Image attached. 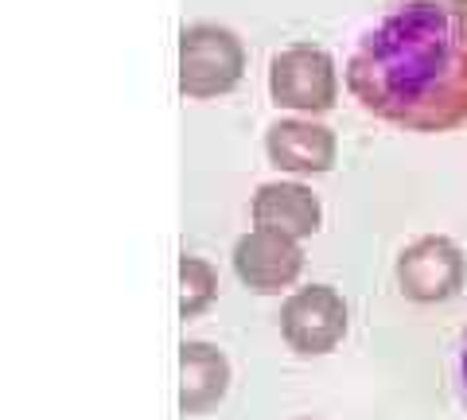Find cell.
Segmentation results:
<instances>
[{"instance_id":"cell-10","label":"cell","mask_w":467,"mask_h":420,"mask_svg":"<svg viewBox=\"0 0 467 420\" xmlns=\"http://www.w3.org/2000/svg\"><path fill=\"white\" fill-rule=\"evenodd\" d=\"M218 296V272L211 261L183 253L180 257V315L183 320H195L214 303Z\"/></svg>"},{"instance_id":"cell-4","label":"cell","mask_w":467,"mask_h":420,"mask_svg":"<svg viewBox=\"0 0 467 420\" xmlns=\"http://www.w3.org/2000/svg\"><path fill=\"white\" fill-rule=\"evenodd\" d=\"M350 327V312L339 288L331 284H308L296 288L281 303V335L288 343V351H296L304 358L331 354L343 343Z\"/></svg>"},{"instance_id":"cell-5","label":"cell","mask_w":467,"mask_h":420,"mask_svg":"<svg viewBox=\"0 0 467 420\" xmlns=\"http://www.w3.org/2000/svg\"><path fill=\"white\" fill-rule=\"evenodd\" d=\"M463 281H467V257L444 234H425L409 241L398 257V288L413 303H444L460 296Z\"/></svg>"},{"instance_id":"cell-1","label":"cell","mask_w":467,"mask_h":420,"mask_svg":"<svg viewBox=\"0 0 467 420\" xmlns=\"http://www.w3.org/2000/svg\"><path fill=\"white\" fill-rule=\"evenodd\" d=\"M347 90L378 121L405 133L467 125V12L441 0H405L358 36Z\"/></svg>"},{"instance_id":"cell-7","label":"cell","mask_w":467,"mask_h":420,"mask_svg":"<svg viewBox=\"0 0 467 420\" xmlns=\"http://www.w3.org/2000/svg\"><path fill=\"white\" fill-rule=\"evenodd\" d=\"M265 156L276 171H288V176H324L335 168L339 140L327 125L312 118H281L265 133Z\"/></svg>"},{"instance_id":"cell-12","label":"cell","mask_w":467,"mask_h":420,"mask_svg":"<svg viewBox=\"0 0 467 420\" xmlns=\"http://www.w3.org/2000/svg\"><path fill=\"white\" fill-rule=\"evenodd\" d=\"M451 5H456V8H463V12H467V0H451Z\"/></svg>"},{"instance_id":"cell-6","label":"cell","mask_w":467,"mask_h":420,"mask_svg":"<svg viewBox=\"0 0 467 420\" xmlns=\"http://www.w3.org/2000/svg\"><path fill=\"white\" fill-rule=\"evenodd\" d=\"M304 269V250L296 238L276 234V230L254 226L250 234L234 241V272L257 296H273L288 288Z\"/></svg>"},{"instance_id":"cell-3","label":"cell","mask_w":467,"mask_h":420,"mask_svg":"<svg viewBox=\"0 0 467 420\" xmlns=\"http://www.w3.org/2000/svg\"><path fill=\"white\" fill-rule=\"evenodd\" d=\"M269 97L276 109L316 118L339 101V70L316 43H288L269 59Z\"/></svg>"},{"instance_id":"cell-2","label":"cell","mask_w":467,"mask_h":420,"mask_svg":"<svg viewBox=\"0 0 467 420\" xmlns=\"http://www.w3.org/2000/svg\"><path fill=\"white\" fill-rule=\"evenodd\" d=\"M245 75L242 39L223 24H187L180 32V94L211 101L230 94Z\"/></svg>"},{"instance_id":"cell-9","label":"cell","mask_w":467,"mask_h":420,"mask_svg":"<svg viewBox=\"0 0 467 420\" xmlns=\"http://www.w3.org/2000/svg\"><path fill=\"white\" fill-rule=\"evenodd\" d=\"M230 389V362L211 343L180 346V413L199 416L211 413Z\"/></svg>"},{"instance_id":"cell-8","label":"cell","mask_w":467,"mask_h":420,"mask_svg":"<svg viewBox=\"0 0 467 420\" xmlns=\"http://www.w3.org/2000/svg\"><path fill=\"white\" fill-rule=\"evenodd\" d=\"M250 214H254V226H265L276 230V234H288V238H312L319 222H324V207H319V195L312 187H304L300 179H273V183H261L254 191L250 202Z\"/></svg>"},{"instance_id":"cell-11","label":"cell","mask_w":467,"mask_h":420,"mask_svg":"<svg viewBox=\"0 0 467 420\" xmlns=\"http://www.w3.org/2000/svg\"><path fill=\"white\" fill-rule=\"evenodd\" d=\"M451 389H456V401L463 405V413H467V323L460 331L456 346H451Z\"/></svg>"}]
</instances>
